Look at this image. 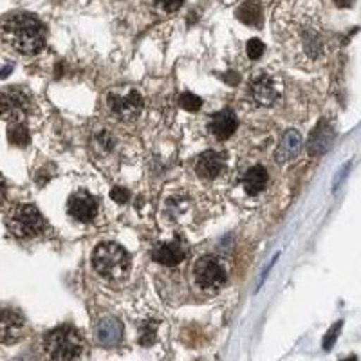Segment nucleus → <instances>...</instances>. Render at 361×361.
<instances>
[{
    "label": "nucleus",
    "instance_id": "nucleus-6",
    "mask_svg": "<svg viewBox=\"0 0 361 361\" xmlns=\"http://www.w3.org/2000/svg\"><path fill=\"white\" fill-rule=\"evenodd\" d=\"M31 111V98L20 89L0 92V119L9 123H22Z\"/></svg>",
    "mask_w": 361,
    "mask_h": 361
},
{
    "label": "nucleus",
    "instance_id": "nucleus-5",
    "mask_svg": "<svg viewBox=\"0 0 361 361\" xmlns=\"http://www.w3.org/2000/svg\"><path fill=\"white\" fill-rule=\"evenodd\" d=\"M9 233L17 238H31L37 237L44 231L45 222L37 206L22 204L15 208L6 219Z\"/></svg>",
    "mask_w": 361,
    "mask_h": 361
},
{
    "label": "nucleus",
    "instance_id": "nucleus-16",
    "mask_svg": "<svg viewBox=\"0 0 361 361\" xmlns=\"http://www.w3.org/2000/svg\"><path fill=\"white\" fill-rule=\"evenodd\" d=\"M152 257L157 264H163V266L172 267V266H177V264L183 262L186 257V253H185V250H183V246H179V244L164 243V244H159V246L154 250Z\"/></svg>",
    "mask_w": 361,
    "mask_h": 361
},
{
    "label": "nucleus",
    "instance_id": "nucleus-17",
    "mask_svg": "<svg viewBox=\"0 0 361 361\" xmlns=\"http://www.w3.org/2000/svg\"><path fill=\"white\" fill-rule=\"evenodd\" d=\"M267 180H269V177H267L266 169L260 166V164H257V166H251L246 172L243 186L244 190H246V193H250V195H259V193L267 186Z\"/></svg>",
    "mask_w": 361,
    "mask_h": 361
},
{
    "label": "nucleus",
    "instance_id": "nucleus-13",
    "mask_svg": "<svg viewBox=\"0 0 361 361\" xmlns=\"http://www.w3.org/2000/svg\"><path fill=\"white\" fill-rule=\"evenodd\" d=\"M96 338L105 347H116L123 338V327L121 322L114 316H105L96 325Z\"/></svg>",
    "mask_w": 361,
    "mask_h": 361
},
{
    "label": "nucleus",
    "instance_id": "nucleus-1",
    "mask_svg": "<svg viewBox=\"0 0 361 361\" xmlns=\"http://www.w3.org/2000/svg\"><path fill=\"white\" fill-rule=\"evenodd\" d=\"M273 35L288 60L300 67L316 66L324 60L331 44L320 8L304 2L288 8V11H280L276 20L273 18Z\"/></svg>",
    "mask_w": 361,
    "mask_h": 361
},
{
    "label": "nucleus",
    "instance_id": "nucleus-20",
    "mask_svg": "<svg viewBox=\"0 0 361 361\" xmlns=\"http://www.w3.org/2000/svg\"><path fill=\"white\" fill-rule=\"evenodd\" d=\"M8 137L13 145H17V147H25L29 145V132L22 127L20 123H11L8 132Z\"/></svg>",
    "mask_w": 361,
    "mask_h": 361
},
{
    "label": "nucleus",
    "instance_id": "nucleus-19",
    "mask_svg": "<svg viewBox=\"0 0 361 361\" xmlns=\"http://www.w3.org/2000/svg\"><path fill=\"white\" fill-rule=\"evenodd\" d=\"M238 20L244 22L247 25H253V27H259L262 24V6L257 2V0H246L237 11Z\"/></svg>",
    "mask_w": 361,
    "mask_h": 361
},
{
    "label": "nucleus",
    "instance_id": "nucleus-2",
    "mask_svg": "<svg viewBox=\"0 0 361 361\" xmlns=\"http://www.w3.org/2000/svg\"><path fill=\"white\" fill-rule=\"evenodd\" d=\"M0 38L8 47L20 54H37L44 47V25L27 13H18L6 18L0 25Z\"/></svg>",
    "mask_w": 361,
    "mask_h": 361
},
{
    "label": "nucleus",
    "instance_id": "nucleus-12",
    "mask_svg": "<svg viewBox=\"0 0 361 361\" xmlns=\"http://www.w3.org/2000/svg\"><path fill=\"white\" fill-rule=\"evenodd\" d=\"M237 127H238V119L230 109H224V111L212 116V119H209V123H208L209 132H212L217 140H222V141L231 137V135L235 134V130H237Z\"/></svg>",
    "mask_w": 361,
    "mask_h": 361
},
{
    "label": "nucleus",
    "instance_id": "nucleus-18",
    "mask_svg": "<svg viewBox=\"0 0 361 361\" xmlns=\"http://www.w3.org/2000/svg\"><path fill=\"white\" fill-rule=\"evenodd\" d=\"M333 128L329 127L325 121H322L314 128V132L311 134V140H309V150H311V154H324L329 148V145H331V141H333Z\"/></svg>",
    "mask_w": 361,
    "mask_h": 361
},
{
    "label": "nucleus",
    "instance_id": "nucleus-7",
    "mask_svg": "<svg viewBox=\"0 0 361 361\" xmlns=\"http://www.w3.org/2000/svg\"><path fill=\"white\" fill-rule=\"evenodd\" d=\"M193 275H195V282L201 289L206 291H214L224 286L226 282V269L221 262L212 255H206L195 262L193 267Z\"/></svg>",
    "mask_w": 361,
    "mask_h": 361
},
{
    "label": "nucleus",
    "instance_id": "nucleus-3",
    "mask_svg": "<svg viewBox=\"0 0 361 361\" xmlns=\"http://www.w3.org/2000/svg\"><path fill=\"white\" fill-rule=\"evenodd\" d=\"M92 266L103 279L119 280L130 271V257L116 243H103L92 253Z\"/></svg>",
    "mask_w": 361,
    "mask_h": 361
},
{
    "label": "nucleus",
    "instance_id": "nucleus-25",
    "mask_svg": "<svg viewBox=\"0 0 361 361\" xmlns=\"http://www.w3.org/2000/svg\"><path fill=\"white\" fill-rule=\"evenodd\" d=\"M341 327V324H336V325H334V329H331V331H329V336L327 338H325V349H329V343H331V340H333L334 341V338H336V331H338V329H340Z\"/></svg>",
    "mask_w": 361,
    "mask_h": 361
},
{
    "label": "nucleus",
    "instance_id": "nucleus-23",
    "mask_svg": "<svg viewBox=\"0 0 361 361\" xmlns=\"http://www.w3.org/2000/svg\"><path fill=\"white\" fill-rule=\"evenodd\" d=\"M183 2H185V0H156L157 8L163 9V11H166V13L177 11V9L183 6Z\"/></svg>",
    "mask_w": 361,
    "mask_h": 361
},
{
    "label": "nucleus",
    "instance_id": "nucleus-4",
    "mask_svg": "<svg viewBox=\"0 0 361 361\" xmlns=\"http://www.w3.org/2000/svg\"><path fill=\"white\" fill-rule=\"evenodd\" d=\"M83 350V340L76 329L69 325L53 329L45 338V353L53 360H74Z\"/></svg>",
    "mask_w": 361,
    "mask_h": 361
},
{
    "label": "nucleus",
    "instance_id": "nucleus-21",
    "mask_svg": "<svg viewBox=\"0 0 361 361\" xmlns=\"http://www.w3.org/2000/svg\"><path fill=\"white\" fill-rule=\"evenodd\" d=\"M180 107L186 109L188 112H197L202 107V99L199 96L188 92V94L180 96Z\"/></svg>",
    "mask_w": 361,
    "mask_h": 361
},
{
    "label": "nucleus",
    "instance_id": "nucleus-24",
    "mask_svg": "<svg viewBox=\"0 0 361 361\" xmlns=\"http://www.w3.org/2000/svg\"><path fill=\"white\" fill-rule=\"evenodd\" d=\"M111 197L114 199L116 202H119V204H125V202L128 201V192L125 188H114L111 192Z\"/></svg>",
    "mask_w": 361,
    "mask_h": 361
},
{
    "label": "nucleus",
    "instance_id": "nucleus-14",
    "mask_svg": "<svg viewBox=\"0 0 361 361\" xmlns=\"http://www.w3.org/2000/svg\"><path fill=\"white\" fill-rule=\"evenodd\" d=\"M302 135L298 130H288L283 134L282 141H280L279 148L275 152V159L279 163H286V161H291L298 156V152L302 150Z\"/></svg>",
    "mask_w": 361,
    "mask_h": 361
},
{
    "label": "nucleus",
    "instance_id": "nucleus-22",
    "mask_svg": "<svg viewBox=\"0 0 361 361\" xmlns=\"http://www.w3.org/2000/svg\"><path fill=\"white\" fill-rule=\"evenodd\" d=\"M264 42L259 40V38H251L250 42H247V56L251 58V60H259L260 56L264 54Z\"/></svg>",
    "mask_w": 361,
    "mask_h": 361
},
{
    "label": "nucleus",
    "instance_id": "nucleus-9",
    "mask_svg": "<svg viewBox=\"0 0 361 361\" xmlns=\"http://www.w3.org/2000/svg\"><path fill=\"white\" fill-rule=\"evenodd\" d=\"M250 90L251 98L255 99V103H257V105H262V107L275 105V102L280 96V89L279 85H276L275 78L266 73L257 74V76L251 80Z\"/></svg>",
    "mask_w": 361,
    "mask_h": 361
},
{
    "label": "nucleus",
    "instance_id": "nucleus-10",
    "mask_svg": "<svg viewBox=\"0 0 361 361\" xmlns=\"http://www.w3.org/2000/svg\"><path fill=\"white\" fill-rule=\"evenodd\" d=\"M25 322L22 314L11 309L0 311V343H13L24 336Z\"/></svg>",
    "mask_w": 361,
    "mask_h": 361
},
{
    "label": "nucleus",
    "instance_id": "nucleus-8",
    "mask_svg": "<svg viewBox=\"0 0 361 361\" xmlns=\"http://www.w3.org/2000/svg\"><path fill=\"white\" fill-rule=\"evenodd\" d=\"M109 107L112 114L119 119H135L143 109V98L137 90H128V92H111L109 94Z\"/></svg>",
    "mask_w": 361,
    "mask_h": 361
},
{
    "label": "nucleus",
    "instance_id": "nucleus-15",
    "mask_svg": "<svg viewBox=\"0 0 361 361\" xmlns=\"http://www.w3.org/2000/svg\"><path fill=\"white\" fill-rule=\"evenodd\" d=\"M197 173L204 179H215L224 170V157L215 150H208L197 161Z\"/></svg>",
    "mask_w": 361,
    "mask_h": 361
},
{
    "label": "nucleus",
    "instance_id": "nucleus-11",
    "mask_svg": "<svg viewBox=\"0 0 361 361\" xmlns=\"http://www.w3.org/2000/svg\"><path fill=\"white\" fill-rule=\"evenodd\" d=\"M69 214L80 222H90L98 215V202L87 192H76L69 199Z\"/></svg>",
    "mask_w": 361,
    "mask_h": 361
},
{
    "label": "nucleus",
    "instance_id": "nucleus-26",
    "mask_svg": "<svg viewBox=\"0 0 361 361\" xmlns=\"http://www.w3.org/2000/svg\"><path fill=\"white\" fill-rule=\"evenodd\" d=\"M4 199V180L0 179V202Z\"/></svg>",
    "mask_w": 361,
    "mask_h": 361
},
{
    "label": "nucleus",
    "instance_id": "nucleus-27",
    "mask_svg": "<svg viewBox=\"0 0 361 361\" xmlns=\"http://www.w3.org/2000/svg\"><path fill=\"white\" fill-rule=\"evenodd\" d=\"M338 2H341V0H338Z\"/></svg>",
    "mask_w": 361,
    "mask_h": 361
}]
</instances>
